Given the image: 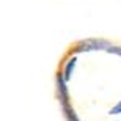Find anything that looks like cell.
<instances>
[{"label":"cell","mask_w":121,"mask_h":121,"mask_svg":"<svg viewBox=\"0 0 121 121\" xmlns=\"http://www.w3.org/2000/svg\"><path fill=\"white\" fill-rule=\"evenodd\" d=\"M108 47H110V44L104 39H85L80 41L74 50L76 52H91V50H102V49L107 50Z\"/></svg>","instance_id":"1"},{"label":"cell","mask_w":121,"mask_h":121,"mask_svg":"<svg viewBox=\"0 0 121 121\" xmlns=\"http://www.w3.org/2000/svg\"><path fill=\"white\" fill-rule=\"evenodd\" d=\"M57 85H58V94H60V101L63 102V105L68 104V88L66 83L63 80L61 74H57Z\"/></svg>","instance_id":"2"},{"label":"cell","mask_w":121,"mask_h":121,"mask_svg":"<svg viewBox=\"0 0 121 121\" xmlns=\"http://www.w3.org/2000/svg\"><path fill=\"white\" fill-rule=\"evenodd\" d=\"M76 63H77L76 57H72L71 60H68L66 66H65V71H63V74H61V77H63V80H65V82H68L69 79H71L72 72H74V68H76Z\"/></svg>","instance_id":"3"},{"label":"cell","mask_w":121,"mask_h":121,"mask_svg":"<svg viewBox=\"0 0 121 121\" xmlns=\"http://www.w3.org/2000/svg\"><path fill=\"white\" fill-rule=\"evenodd\" d=\"M108 113H110V115H120V113H121V101L117 104V105H113Z\"/></svg>","instance_id":"4"},{"label":"cell","mask_w":121,"mask_h":121,"mask_svg":"<svg viewBox=\"0 0 121 121\" xmlns=\"http://www.w3.org/2000/svg\"><path fill=\"white\" fill-rule=\"evenodd\" d=\"M107 52H112V54L120 55V57H121V47H115V46H110V47L107 49Z\"/></svg>","instance_id":"5"}]
</instances>
